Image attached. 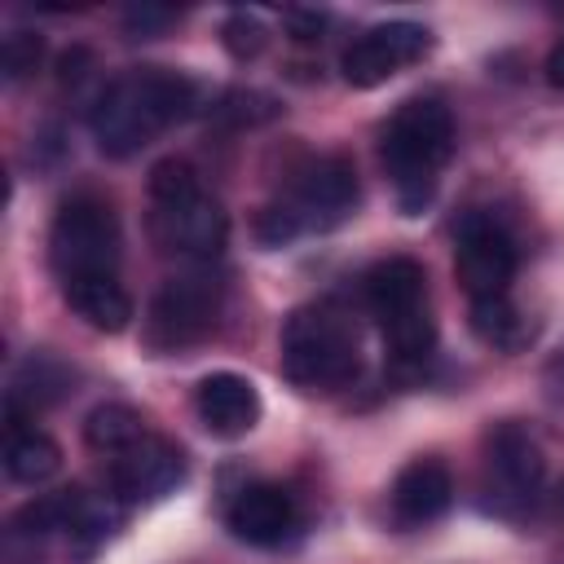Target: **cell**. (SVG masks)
Returning a JSON list of instances; mask_svg holds the SVG:
<instances>
[{"label":"cell","instance_id":"cell-28","mask_svg":"<svg viewBox=\"0 0 564 564\" xmlns=\"http://www.w3.org/2000/svg\"><path fill=\"white\" fill-rule=\"evenodd\" d=\"M172 18H176V13L163 9V4H132V9L123 13V31H128V40H154V35H163V26H167Z\"/></svg>","mask_w":564,"mask_h":564},{"label":"cell","instance_id":"cell-2","mask_svg":"<svg viewBox=\"0 0 564 564\" xmlns=\"http://www.w3.org/2000/svg\"><path fill=\"white\" fill-rule=\"evenodd\" d=\"M454 154V115L441 97H410L379 132V159L392 176L397 207L419 216L436 198L441 167Z\"/></svg>","mask_w":564,"mask_h":564},{"label":"cell","instance_id":"cell-17","mask_svg":"<svg viewBox=\"0 0 564 564\" xmlns=\"http://www.w3.org/2000/svg\"><path fill=\"white\" fill-rule=\"evenodd\" d=\"M75 392V370L66 361H57L53 352H35L18 366L13 383H9V427L18 432V419L31 414V410H44V405H57L62 397Z\"/></svg>","mask_w":564,"mask_h":564},{"label":"cell","instance_id":"cell-16","mask_svg":"<svg viewBox=\"0 0 564 564\" xmlns=\"http://www.w3.org/2000/svg\"><path fill=\"white\" fill-rule=\"evenodd\" d=\"M62 300L70 304V313L79 322H88L101 335H119L132 326L137 308L132 295L123 291V282L115 273H88V278H66L62 282Z\"/></svg>","mask_w":564,"mask_h":564},{"label":"cell","instance_id":"cell-24","mask_svg":"<svg viewBox=\"0 0 564 564\" xmlns=\"http://www.w3.org/2000/svg\"><path fill=\"white\" fill-rule=\"evenodd\" d=\"M40 57H44V35H35V31L4 35V44H0V75H4V84L26 79L40 66Z\"/></svg>","mask_w":564,"mask_h":564},{"label":"cell","instance_id":"cell-19","mask_svg":"<svg viewBox=\"0 0 564 564\" xmlns=\"http://www.w3.org/2000/svg\"><path fill=\"white\" fill-rule=\"evenodd\" d=\"M62 471V445L48 432L18 427L4 441V476L18 485H44Z\"/></svg>","mask_w":564,"mask_h":564},{"label":"cell","instance_id":"cell-11","mask_svg":"<svg viewBox=\"0 0 564 564\" xmlns=\"http://www.w3.org/2000/svg\"><path fill=\"white\" fill-rule=\"evenodd\" d=\"M225 524L247 546H282L295 529V498L273 480H251L229 498Z\"/></svg>","mask_w":564,"mask_h":564},{"label":"cell","instance_id":"cell-1","mask_svg":"<svg viewBox=\"0 0 564 564\" xmlns=\"http://www.w3.org/2000/svg\"><path fill=\"white\" fill-rule=\"evenodd\" d=\"M194 110H198V84L189 75L167 66H137L97 93L88 110V132L106 159H132L159 132L185 123Z\"/></svg>","mask_w":564,"mask_h":564},{"label":"cell","instance_id":"cell-13","mask_svg":"<svg viewBox=\"0 0 564 564\" xmlns=\"http://www.w3.org/2000/svg\"><path fill=\"white\" fill-rule=\"evenodd\" d=\"M449 502H454V476L436 458H414L392 480V516L405 529H423V524L441 520L449 511Z\"/></svg>","mask_w":564,"mask_h":564},{"label":"cell","instance_id":"cell-29","mask_svg":"<svg viewBox=\"0 0 564 564\" xmlns=\"http://www.w3.org/2000/svg\"><path fill=\"white\" fill-rule=\"evenodd\" d=\"M282 26H286L291 40L308 44V40H322V31H326V13H322V9H286V13H282Z\"/></svg>","mask_w":564,"mask_h":564},{"label":"cell","instance_id":"cell-3","mask_svg":"<svg viewBox=\"0 0 564 564\" xmlns=\"http://www.w3.org/2000/svg\"><path fill=\"white\" fill-rule=\"evenodd\" d=\"M361 370L357 326L352 317L330 304H300L282 326V375L304 392H335L348 388Z\"/></svg>","mask_w":564,"mask_h":564},{"label":"cell","instance_id":"cell-30","mask_svg":"<svg viewBox=\"0 0 564 564\" xmlns=\"http://www.w3.org/2000/svg\"><path fill=\"white\" fill-rule=\"evenodd\" d=\"M84 66H93V53H88V48H70V53H62V62H57V79H62V84L84 79Z\"/></svg>","mask_w":564,"mask_h":564},{"label":"cell","instance_id":"cell-31","mask_svg":"<svg viewBox=\"0 0 564 564\" xmlns=\"http://www.w3.org/2000/svg\"><path fill=\"white\" fill-rule=\"evenodd\" d=\"M546 84L564 93V40H560V44L551 48V57H546Z\"/></svg>","mask_w":564,"mask_h":564},{"label":"cell","instance_id":"cell-26","mask_svg":"<svg viewBox=\"0 0 564 564\" xmlns=\"http://www.w3.org/2000/svg\"><path fill=\"white\" fill-rule=\"evenodd\" d=\"M220 40H225L229 57H238V62H251V57H260V53H264V44H269V31H264V22H260L256 13H234V18L225 22Z\"/></svg>","mask_w":564,"mask_h":564},{"label":"cell","instance_id":"cell-6","mask_svg":"<svg viewBox=\"0 0 564 564\" xmlns=\"http://www.w3.org/2000/svg\"><path fill=\"white\" fill-rule=\"evenodd\" d=\"M520 269V251L511 242V234L485 216V212H467L454 229V273L458 286L471 300H498L507 295L511 278Z\"/></svg>","mask_w":564,"mask_h":564},{"label":"cell","instance_id":"cell-5","mask_svg":"<svg viewBox=\"0 0 564 564\" xmlns=\"http://www.w3.org/2000/svg\"><path fill=\"white\" fill-rule=\"evenodd\" d=\"M220 322V286L212 278H172L154 291L145 308V348L154 352H185L203 344Z\"/></svg>","mask_w":564,"mask_h":564},{"label":"cell","instance_id":"cell-7","mask_svg":"<svg viewBox=\"0 0 564 564\" xmlns=\"http://www.w3.org/2000/svg\"><path fill=\"white\" fill-rule=\"evenodd\" d=\"M150 238L163 256L216 260L229 242V216L207 189L181 203H150Z\"/></svg>","mask_w":564,"mask_h":564},{"label":"cell","instance_id":"cell-14","mask_svg":"<svg viewBox=\"0 0 564 564\" xmlns=\"http://www.w3.org/2000/svg\"><path fill=\"white\" fill-rule=\"evenodd\" d=\"M361 300L375 313V322H392L427 304V273L410 256H388L361 273Z\"/></svg>","mask_w":564,"mask_h":564},{"label":"cell","instance_id":"cell-18","mask_svg":"<svg viewBox=\"0 0 564 564\" xmlns=\"http://www.w3.org/2000/svg\"><path fill=\"white\" fill-rule=\"evenodd\" d=\"M88 502V489L70 485V489H53V494H35L31 502H22L9 520V529L18 538H44V533H75L79 511Z\"/></svg>","mask_w":564,"mask_h":564},{"label":"cell","instance_id":"cell-25","mask_svg":"<svg viewBox=\"0 0 564 564\" xmlns=\"http://www.w3.org/2000/svg\"><path fill=\"white\" fill-rule=\"evenodd\" d=\"M278 115V101L269 93H256V88H229L220 101H216V119L225 123H269Z\"/></svg>","mask_w":564,"mask_h":564},{"label":"cell","instance_id":"cell-22","mask_svg":"<svg viewBox=\"0 0 564 564\" xmlns=\"http://www.w3.org/2000/svg\"><path fill=\"white\" fill-rule=\"evenodd\" d=\"M379 335H383V348L397 366H423L436 348V322H432V308H414V313H401L392 322H379Z\"/></svg>","mask_w":564,"mask_h":564},{"label":"cell","instance_id":"cell-10","mask_svg":"<svg viewBox=\"0 0 564 564\" xmlns=\"http://www.w3.org/2000/svg\"><path fill=\"white\" fill-rule=\"evenodd\" d=\"M185 471H189L185 449L150 432L128 454L110 458V494L119 502H159L185 485Z\"/></svg>","mask_w":564,"mask_h":564},{"label":"cell","instance_id":"cell-9","mask_svg":"<svg viewBox=\"0 0 564 564\" xmlns=\"http://www.w3.org/2000/svg\"><path fill=\"white\" fill-rule=\"evenodd\" d=\"M282 203L300 216L304 229H335L357 207V172L344 154H317L295 172Z\"/></svg>","mask_w":564,"mask_h":564},{"label":"cell","instance_id":"cell-32","mask_svg":"<svg viewBox=\"0 0 564 564\" xmlns=\"http://www.w3.org/2000/svg\"><path fill=\"white\" fill-rule=\"evenodd\" d=\"M551 511H555V516H564V476H560V485L551 489Z\"/></svg>","mask_w":564,"mask_h":564},{"label":"cell","instance_id":"cell-12","mask_svg":"<svg viewBox=\"0 0 564 564\" xmlns=\"http://www.w3.org/2000/svg\"><path fill=\"white\" fill-rule=\"evenodd\" d=\"M194 410H198V423L220 436V441H238L247 436L256 423H260V392L247 375H234V370H216L198 383L194 392Z\"/></svg>","mask_w":564,"mask_h":564},{"label":"cell","instance_id":"cell-21","mask_svg":"<svg viewBox=\"0 0 564 564\" xmlns=\"http://www.w3.org/2000/svg\"><path fill=\"white\" fill-rule=\"evenodd\" d=\"M471 330H476V339H485L489 348H502V352H520L533 339V322L507 295L471 300Z\"/></svg>","mask_w":564,"mask_h":564},{"label":"cell","instance_id":"cell-4","mask_svg":"<svg viewBox=\"0 0 564 564\" xmlns=\"http://www.w3.org/2000/svg\"><path fill=\"white\" fill-rule=\"evenodd\" d=\"M123 256L119 216L97 194H70L48 229V260L57 278H88V273H115Z\"/></svg>","mask_w":564,"mask_h":564},{"label":"cell","instance_id":"cell-15","mask_svg":"<svg viewBox=\"0 0 564 564\" xmlns=\"http://www.w3.org/2000/svg\"><path fill=\"white\" fill-rule=\"evenodd\" d=\"M489 467H494L498 485H502L511 498H520V502L538 498V489H542V480H546L542 445L529 436L524 423H498V427L489 432Z\"/></svg>","mask_w":564,"mask_h":564},{"label":"cell","instance_id":"cell-8","mask_svg":"<svg viewBox=\"0 0 564 564\" xmlns=\"http://www.w3.org/2000/svg\"><path fill=\"white\" fill-rule=\"evenodd\" d=\"M427 53H432V31L401 18V22H379V26L361 31L344 48L339 70H344V84H352V88H379L397 70L423 62Z\"/></svg>","mask_w":564,"mask_h":564},{"label":"cell","instance_id":"cell-23","mask_svg":"<svg viewBox=\"0 0 564 564\" xmlns=\"http://www.w3.org/2000/svg\"><path fill=\"white\" fill-rule=\"evenodd\" d=\"M145 189H150V203H181V198L203 194V181H198V172H194L189 159H176L172 154V159H159L150 167Z\"/></svg>","mask_w":564,"mask_h":564},{"label":"cell","instance_id":"cell-20","mask_svg":"<svg viewBox=\"0 0 564 564\" xmlns=\"http://www.w3.org/2000/svg\"><path fill=\"white\" fill-rule=\"evenodd\" d=\"M150 436V427H145V419L132 410V405H123V401H106V405H97L88 419H84V441H88V449L93 454H106V458H119V454H128L137 441H145Z\"/></svg>","mask_w":564,"mask_h":564},{"label":"cell","instance_id":"cell-27","mask_svg":"<svg viewBox=\"0 0 564 564\" xmlns=\"http://www.w3.org/2000/svg\"><path fill=\"white\" fill-rule=\"evenodd\" d=\"M304 234V225H300V216L278 198V203H269V207H260V216H256V238H260V247H286V242H295Z\"/></svg>","mask_w":564,"mask_h":564}]
</instances>
